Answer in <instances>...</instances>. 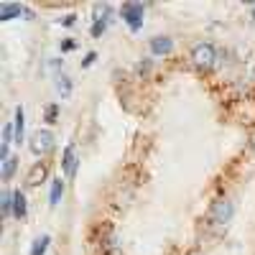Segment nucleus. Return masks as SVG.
<instances>
[{
	"label": "nucleus",
	"mask_w": 255,
	"mask_h": 255,
	"mask_svg": "<svg viewBox=\"0 0 255 255\" xmlns=\"http://www.w3.org/2000/svg\"><path fill=\"white\" fill-rule=\"evenodd\" d=\"M191 61L199 72H212L217 67V49L209 41H197L194 49H191Z\"/></svg>",
	"instance_id": "1"
},
{
	"label": "nucleus",
	"mask_w": 255,
	"mask_h": 255,
	"mask_svg": "<svg viewBox=\"0 0 255 255\" xmlns=\"http://www.w3.org/2000/svg\"><path fill=\"white\" fill-rule=\"evenodd\" d=\"M232 215H235V202L230 197H217L209 207V222L217 225V227H227Z\"/></svg>",
	"instance_id": "2"
},
{
	"label": "nucleus",
	"mask_w": 255,
	"mask_h": 255,
	"mask_svg": "<svg viewBox=\"0 0 255 255\" xmlns=\"http://www.w3.org/2000/svg\"><path fill=\"white\" fill-rule=\"evenodd\" d=\"M120 18L133 33H138L143 28V20H145V5L143 3H123L120 5Z\"/></svg>",
	"instance_id": "3"
},
{
	"label": "nucleus",
	"mask_w": 255,
	"mask_h": 255,
	"mask_svg": "<svg viewBox=\"0 0 255 255\" xmlns=\"http://www.w3.org/2000/svg\"><path fill=\"white\" fill-rule=\"evenodd\" d=\"M28 148L33 156H49L54 148H56V138L51 130H36L31 138H28Z\"/></svg>",
	"instance_id": "4"
},
{
	"label": "nucleus",
	"mask_w": 255,
	"mask_h": 255,
	"mask_svg": "<svg viewBox=\"0 0 255 255\" xmlns=\"http://www.w3.org/2000/svg\"><path fill=\"white\" fill-rule=\"evenodd\" d=\"M110 20H113V5L110 3H105V5H97L95 8V15H92V38H102L105 31L110 28Z\"/></svg>",
	"instance_id": "5"
},
{
	"label": "nucleus",
	"mask_w": 255,
	"mask_h": 255,
	"mask_svg": "<svg viewBox=\"0 0 255 255\" xmlns=\"http://www.w3.org/2000/svg\"><path fill=\"white\" fill-rule=\"evenodd\" d=\"M79 151H77V143H67L61 151V171L67 179H74L77 176V168H79Z\"/></svg>",
	"instance_id": "6"
},
{
	"label": "nucleus",
	"mask_w": 255,
	"mask_h": 255,
	"mask_svg": "<svg viewBox=\"0 0 255 255\" xmlns=\"http://www.w3.org/2000/svg\"><path fill=\"white\" fill-rule=\"evenodd\" d=\"M20 13H26V18H33V10L26 8L23 3H0V20H3V23L18 18Z\"/></svg>",
	"instance_id": "7"
},
{
	"label": "nucleus",
	"mask_w": 255,
	"mask_h": 255,
	"mask_svg": "<svg viewBox=\"0 0 255 255\" xmlns=\"http://www.w3.org/2000/svg\"><path fill=\"white\" fill-rule=\"evenodd\" d=\"M148 49H151L153 56H168L174 51V38L171 36H153L148 41Z\"/></svg>",
	"instance_id": "8"
},
{
	"label": "nucleus",
	"mask_w": 255,
	"mask_h": 255,
	"mask_svg": "<svg viewBox=\"0 0 255 255\" xmlns=\"http://www.w3.org/2000/svg\"><path fill=\"white\" fill-rule=\"evenodd\" d=\"M54 90H56V95H59L61 100H69V97H72V90H74L72 77H69L67 72L54 74Z\"/></svg>",
	"instance_id": "9"
},
{
	"label": "nucleus",
	"mask_w": 255,
	"mask_h": 255,
	"mask_svg": "<svg viewBox=\"0 0 255 255\" xmlns=\"http://www.w3.org/2000/svg\"><path fill=\"white\" fill-rule=\"evenodd\" d=\"M13 125H15V143H23L26 140V110H23V105H15Z\"/></svg>",
	"instance_id": "10"
},
{
	"label": "nucleus",
	"mask_w": 255,
	"mask_h": 255,
	"mask_svg": "<svg viewBox=\"0 0 255 255\" xmlns=\"http://www.w3.org/2000/svg\"><path fill=\"white\" fill-rule=\"evenodd\" d=\"M26 215H28V199H26V194L20 189H15L13 191V217L15 220H26Z\"/></svg>",
	"instance_id": "11"
},
{
	"label": "nucleus",
	"mask_w": 255,
	"mask_h": 255,
	"mask_svg": "<svg viewBox=\"0 0 255 255\" xmlns=\"http://www.w3.org/2000/svg\"><path fill=\"white\" fill-rule=\"evenodd\" d=\"M64 199V181L61 179H51V191H49V204L59 207V202Z\"/></svg>",
	"instance_id": "12"
},
{
	"label": "nucleus",
	"mask_w": 255,
	"mask_h": 255,
	"mask_svg": "<svg viewBox=\"0 0 255 255\" xmlns=\"http://www.w3.org/2000/svg\"><path fill=\"white\" fill-rule=\"evenodd\" d=\"M44 179H46V166L38 161V163H33V168L28 171V186H38Z\"/></svg>",
	"instance_id": "13"
},
{
	"label": "nucleus",
	"mask_w": 255,
	"mask_h": 255,
	"mask_svg": "<svg viewBox=\"0 0 255 255\" xmlns=\"http://www.w3.org/2000/svg\"><path fill=\"white\" fill-rule=\"evenodd\" d=\"M15 168H18V156H10L8 161L0 163V179H3V181H10L13 174H15Z\"/></svg>",
	"instance_id": "14"
},
{
	"label": "nucleus",
	"mask_w": 255,
	"mask_h": 255,
	"mask_svg": "<svg viewBox=\"0 0 255 255\" xmlns=\"http://www.w3.org/2000/svg\"><path fill=\"white\" fill-rule=\"evenodd\" d=\"M49 245H51V238H49V235H38V238L33 240V245H31L28 255H46Z\"/></svg>",
	"instance_id": "15"
},
{
	"label": "nucleus",
	"mask_w": 255,
	"mask_h": 255,
	"mask_svg": "<svg viewBox=\"0 0 255 255\" xmlns=\"http://www.w3.org/2000/svg\"><path fill=\"white\" fill-rule=\"evenodd\" d=\"M0 207H3V217H13V191H3L0 194Z\"/></svg>",
	"instance_id": "16"
},
{
	"label": "nucleus",
	"mask_w": 255,
	"mask_h": 255,
	"mask_svg": "<svg viewBox=\"0 0 255 255\" xmlns=\"http://www.w3.org/2000/svg\"><path fill=\"white\" fill-rule=\"evenodd\" d=\"M44 120H46L49 125H54V123L59 120V105H56V102H49L46 108H44Z\"/></svg>",
	"instance_id": "17"
},
{
	"label": "nucleus",
	"mask_w": 255,
	"mask_h": 255,
	"mask_svg": "<svg viewBox=\"0 0 255 255\" xmlns=\"http://www.w3.org/2000/svg\"><path fill=\"white\" fill-rule=\"evenodd\" d=\"M120 250H123V240L118 235H110L108 238V253L110 255H120Z\"/></svg>",
	"instance_id": "18"
},
{
	"label": "nucleus",
	"mask_w": 255,
	"mask_h": 255,
	"mask_svg": "<svg viewBox=\"0 0 255 255\" xmlns=\"http://www.w3.org/2000/svg\"><path fill=\"white\" fill-rule=\"evenodd\" d=\"M77 49V41H72V38H64L61 44H59V51H61V56L64 54H69V51H74Z\"/></svg>",
	"instance_id": "19"
},
{
	"label": "nucleus",
	"mask_w": 255,
	"mask_h": 255,
	"mask_svg": "<svg viewBox=\"0 0 255 255\" xmlns=\"http://www.w3.org/2000/svg\"><path fill=\"white\" fill-rule=\"evenodd\" d=\"M97 56H100L97 51H90L87 56H84V59H82V69H90V67H92V64L97 61Z\"/></svg>",
	"instance_id": "20"
},
{
	"label": "nucleus",
	"mask_w": 255,
	"mask_h": 255,
	"mask_svg": "<svg viewBox=\"0 0 255 255\" xmlns=\"http://www.w3.org/2000/svg\"><path fill=\"white\" fill-rule=\"evenodd\" d=\"M77 23V15L72 13V15H67V18H64V20H59V26H74Z\"/></svg>",
	"instance_id": "21"
},
{
	"label": "nucleus",
	"mask_w": 255,
	"mask_h": 255,
	"mask_svg": "<svg viewBox=\"0 0 255 255\" xmlns=\"http://www.w3.org/2000/svg\"><path fill=\"white\" fill-rule=\"evenodd\" d=\"M148 69H151V61H140L138 64V74H148Z\"/></svg>",
	"instance_id": "22"
},
{
	"label": "nucleus",
	"mask_w": 255,
	"mask_h": 255,
	"mask_svg": "<svg viewBox=\"0 0 255 255\" xmlns=\"http://www.w3.org/2000/svg\"><path fill=\"white\" fill-rule=\"evenodd\" d=\"M250 13H253V18H255V5H250Z\"/></svg>",
	"instance_id": "23"
}]
</instances>
